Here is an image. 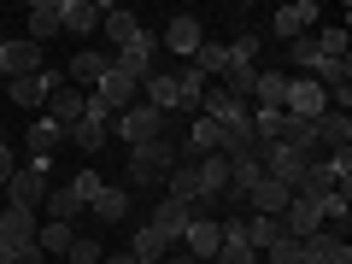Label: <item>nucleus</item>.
<instances>
[{
	"instance_id": "f3484780",
	"label": "nucleus",
	"mask_w": 352,
	"mask_h": 264,
	"mask_svg": "<svg viewBox=\"0 0 352 264\" xmlns=\"http://www.w3.org/2000/svg\"><path fill=\"white\" fill-rule=\"evenodd\" d=\"M82 100H88V94H76V88L65 82V88H53V94H47V106H41V118H53V124H59L65 135H71V129L82 124Z\"/></svg>"
},
{
	"instance_id": "c85d7f7f",
	"label": "nucleus",
	"mask_w": 352,
	"mask_h": 264,
	"mask_svg": "<svg viewBox=\"0 0 352 264\" xmlns=\"http://www.w3.org/2000/svg\"><path fill=\"white\" fill-rule=\"evenodd\" d=\"M241 223H247V247L252 252H270V247H276V241H282V223H276V217H241Z\"/></svg>"
},
{
	"instance_id": "39448f33",
	"label": "nucleus",
	"mask_w": 352,
	"mask_h": 264,
	"mask_svg": "<svg viewBox=\"0 0 352 264\" xmlns=\"http://www.w3.org/2000/svg\"><path fill=\"white\" fill-rule=\"evenodd\" d=\"M65 147V129L53 124V118H30V129H24V164H47L53 170V153Z\"/></svg>"
},
{
	"instance_id": "c756f323",
	"label": "nucleus",
	"mask_w": 352,
	"mask_h": 264,
	"mask_svg": "<svg viewBox=\"0 0 352 264\" xmlns=\"http://www.w3.org/2000/svg\"><path fill=\"white\" fill-rule=\"evenodd\" d=\"M188 65L206 76V82H212V76H223V71H229V47H223V41H200V53H194Z\"/></svg>"
},
{
	"instance_id": "5701e85b",
	"label": "nucleus",
	"mask_w": 352,
	"mask_h": 264,
	"mask_svg": "<svg viewBox=\"0 0 352 264\" xmlns=\"http://www.w3.org/2000/svg\"><path fill=\"white\" fill-rule=\"evenodd\" d=\"M164 200H176V206H194V212H200V176H194V164H188V159L176 164L170 176H164Z\"/></svg>"
},
{
	"instance_id": "412c9836",
	"label": "nucleus",
	"mask_w": 352,
	"mask_h": 264,
	"mask_svg": "<svg viewBox=\"0 0 352 264\" xmlns=\"http://www.w3.org/2000/svg\"><path fill=\"white\" fill-rule=\"evenodd\" d=\"M217 147H223V129H217L212 124V118H200V112H194L188 118V141H182V159H206V153H217Z\"/></svg>"
},
{
	"instance_id": "473e14b6",
	"label": "nucleus",
	"mask_w": 352,
	"mask_h": 264,
	"mask_svg": "<svg viewBox=\"0 0 352 264\" xmlns=\"http://www.w3.org/2000/svg\"><path fill=\"white\" fill-rule=\"evenodd\" d=\"M164 252H170V247H164V241H159V235H153V229H147V223H141V229H135V235H129V258H141V264H159V258H164Z\"/></svg>"
},
{
	"instance_id": "6e6552de",
	"label": "nucleus",
	"mask_w": 352,
	"mask_h": 264,
	"mask_svg": "<svg viewBox=\"0 0 352 264\" xmlns=\"http://www.w3.org/2000/svg\"><path fill=\"white\" fill-rule=\"evenodd\" d=\"M217 247H223V235H217V217H212V212H194L188 229H182V252L206 264V258H217Z\"/></svg>"
},
{
	"instance_id": "a211bd4d",
	"label": "nucleus",
	"mask_w": 352,
	"mask_h": 264,
	"mask_svg": "<svg viewBox=\"0 0 352 264\" xmlns=\"http://www.w3.org/2000/svg\"><path fill=\"white\" fill-rule=\"evenodd\" d=\"M276 223H282V235L305 241V235H317V229H323V212H317V200H300V194H294V200H288V212H282Z\"/></svg>"
},
{
	"instance_id": "58836bf2",
	"label": "nucleus",
	"mask_w": 352,
	"mask_h": 264,
	"mask_svg": "<svg viewBox=\"0 0 352 264\" xmlns=\"http://www.w3.org/2000/svg\"><path fill=\"white\" fill-rule=\"evenodd\" d=\"M0 141H6V129H0Z\"/></svg>"
},
{
	"instance_id": "f03ea898",
	"label": "nucleus",
	"mask_w": 352,
	"mask_h": 264,
	"mask_svg": "<svg viewBox=\"0 0 352 264\" xmlns=\"http://www.w3.org/2000/svg\"><path fill=\"white\" fill-rule=\"evenodd\" d=\"M170 124H176V118H164V112H153L147 100H135L129 112H118V118H112V135L124 141V147H147V141L170 135Z\"/></svg>"
},
{
	"instance_id": "9b49d317",
	"label": "nucleus",
	"mask_w": 352,
	"mask_h": 264,
	"mask_svg": "<svg viewBox=\"0 0 352 264\" xmlns=\"http://www.w3.org/2000/svg\"><path fill=\"white\" fill-rule=\"evenodd\" d=\"M94 100H100L106 112L118 118V112H129V106L141 100V82H129L124 71H112V65H106V76H100V88H94Z\"/></svg>"
},
{
	"instance_id": "6ab92c4d",
	"label": "nucleus",
	"mask_w": 352,
	"mask_h": 264,
	"mask_svg": "<svg viewBox=\"0 0 352 264\" xmlns=\"http://www.w3.org/2000/svg\"><path fill=\"white\" fill-rule=\"evenodd\" d=\"M106 53H76L71 65H65V82L76 88V94H94V88H100V76H106Z\"/></svg>"
},
{
	"instance_id": "c9c22d12",
	"label": "nucleus",
	"mask_w": 352,
	"mask_h": 264,
	"mask_svg": "<svg viewBox=\"0 0 352 264\" xmlns=\"http://www.w3.org/2000/svg\"><path fill=\"white\" fill-rule=\"evenodd\" d=\"M71 188L82 194V206H94V194H100L106 182H100V170H76V176H71Z\"/></svg>"
},
{
	"instance_id": "7c9ffc66",
	"label": "nucleus",
	"mask_w": 352,
	"mask_h": 264,
	"mask_svg": "<svg viewBox=\"0 0 352 264\" xmlns=\"http://www.w3.org/2000/svg\"><path fill=\"white\" fill-rule=\"evenodd\" d=\"M71 241H76V229H71V223H41V229H36L41 258H47V252H59V258H65V252H71Z\"/></svg>"
},
{
	"instance_id": "b1692460",
	"label": "nucleus",
	"mask_w": 352,
	"mask_h": 264,
	"mask_svg": "<svg viewBox=\"0 0 352 264\" xmlns=\"http://www.w3.org/2000/svg\"><path fill=\"white\" fill-rule=\"evenodd\" d=\"M100 30H106L112 47H129V41L141 36V18L129 12V6H106V12H100Z\"/></svg>"
},
{
	"instance_id": "4be33fe9",
	"label": "nucleus",
	"mask_w": 352,
	"mask_h": 264,
	"mask_svg": "<svg viewBox=\"0 0 352 264\" xmlns=\"http://www.w3.org/2000/svg\"><path fill=\"white\" fill-rule=\"evenodd\" d=\"M141 100H147L153 112L176 118V76H170V65H164V71H153L147 82H141Z\"/></svg>"
},
{
	"instance_id": "2f4dec72",
	"label": "nucleus",
	"mask_w": 352,
	"mask_h": 264,
	"mask_svg": "<svg viewBox=\"0 0 352 264\" xmlns=\"http://www.w3.org/2000/svg\"><path fill=\"white\" fill-rule=\"evenodd\" d=\"M252 82H258V65H229L223 71V88L235 94L241 106H252Z\"/></svg>"
},
{
	"instance_id": "423d86ee",
	"label": "nucleus",
	"mask_w": 352,
	"mask_h": 264,
	"mask_svg": "<svg viewBox=\"0 0 352 264\" xmlns=\"http://www.w3.org/2000/svg\"><path fill=\"white\" fill-rule=\"evenodd\" d=\"M200 41H206V30H200V18H194V12H176L170 24H164V36H159V47H164V53H176V59L188 65L194 53H200Z\"/></svg>"
},
{
	"instance_id": "a878e982",
	"label": "nucleus",
	"mask_w": 352,
	"mask_h": 264,
	"mask_svg": "<svg viewBox=\"0 0 352 264\" xmlns=\"http://www.w3.org/2000/svg\"><path fill=\"white\" fill-rule=\"evenodd\" d=\"M65 141H71L76 153H88V159H94V153H100L106 141H112V124H100V118H88V112H82V124H76Z\"/></svg>"
},
{
	"instance_id": "aec40b11",
	"label": "nucleus",
	"mask_w": 352,
	"mask_h": 264,
	"mask_svg": "<svg viewBox=\"0 0 352 264\" xmlns=\"http://www.w3.org/2000/svg\"><path fill=\"white\" fill-rule=\"evenodd\" d=\"M41 212H47L41 223H76V217H82L88 206H82V194H76L71 182H59V188H47V200H41Z\"/></svg>"
},
{
	"instance_id": "e433bc0d",
	"label": "nucleus",
	"mask_w": 352,
	"mask_h": 264,
	"mask_svg": "<svg viewBox=\"0 0 352 264\" xmlns=\"http://www.w3.org/2000/svg\"><path fill=\"white\" fill-rule=\"evenodd\" d=\"M12 170H18V159H12V141H0V188L12 182Z\"/></svg>"
},
{
	"instance_id": "f8f14e48",
	"label": "nucleus",
	"mask_w": 352,
	"mask_h": 264,
	"mask_svg": "<svg viewBox=\"0 0 352 264\" xmlns=\"http://www.w3.org/2000/svg\"><path fill=\"white\" fill-rule=\"evenodd\" d=\"M188 217H194V206H176V200H159V206H153V235H159L164 241V247H182V229H188Z\"/></svg>"
},
{
	"instance_id": "4468645a",
	"label": "nucleus",
	"mask_w": 352,
	"mask_h": 264,
	"mask_svg": "<svg viewBox=\"0 0 352 264\" xmlns=\"http://www.w3.org/2000/svg\"><path fill=\"white\" fill-rule=\"evenodd\" d=\"M311 24H317V0H294V6H282V12L270 18V36L294 41V36H311Z\"/></svg>"
},
{
	"instance_id": "20e7f679",
	"label": "nucleus",
	"mask_w": 352,
	"mask_h": 264,
	"mask_svg": "<svg viewBox=\"0 0 352 264\" xmlns=\"http://www.w3.org/2000/svg\"><path fill=\"white\" fill-rule=\"evenodd\" d=\"M153 59H159V36H153V30H141L129 47H118V53H112V71H124L129 82H147V76L159 71Z\"/></svg>"
},
{
	"instance_id": "393cba45",
	"label": "nucleus",
	"mask_w": 352,
	"mask_h": 264,
	"mask_svg": "<svg viewBox=\"0 0 352 264\" xmlns=\"http://www.w3.org/2000/svg\"><path fill=\"white\" fill-rule=\"evenodd\" d=\"M30 41H36V47H41V41H47V36H59V0H30Z\"/></svg>"
},
{
	"instance_id": "dca6fc26",
	"label": "nucleus",
	"mask_w": 352,
	"mask_h": 264,
	"mask_svg": "<svg viewBox=\"0 0 352 264\" xmlns=\"http://www.w3.org/2000/svg\"><path fill=\"white\" fill-rule=\"evenodd\" d=\"M100 12H106V0H59L65 36H94L100 30Z\"/></svg>"
},
{
	"instance_id": "bb28decb",
	"label": "nucleus",
	"mask_w": 352,
	"mask_h": 264,
	"mask_svg": "<svg viewBox=\"0 0 352 264\" xmlns=\"http://www.w3.org/2000/svg\"><path fill=\"white\" fill-rule=\"evenodd\" d=\"M317 141H323V153L352 147V118L346 112H323V118H317Z\"/></svg>"
},
{
	"instance_id": "1a4fd4ad",
	"label": "nucleus",
	"mask_w": 352,
	"mask_h": 264,
	"mask_svg": "<svg viewBox=\"0 0 352 264\" xmlns=\"http://www.w3.org/2000/svg\"><path fill=\"white\" fill-rule=\"evenodd\" d=\"M300 264H352V247L335 229H317V235L300 241Z\"/></svg>"
},
{
	"instance_id": "0eeeda50",
	"label": "nucleus",
	"mask_w": 352,
	"mask_h": 264,
	"mask_svg": "<svg viewBox=\"0 0 352 264\" xmlns=\"http://www.w3.org/2000/svg\"><path fill=\"white\" fill-rule=\"evenodd\" d=\"M200 118H212L217 129H241V124H252V106H241L229 88H206L200 94Z\"/></svg>"
},
{
	"instance_id": "ddd939ff",
	"label": "nucleus",
	"mask_w": 352,
	"mask_h": 264,
	"mask_svg": "<svg viewBox=\"0 0 352 264\" xmlns=\"http://www.w3.org/2000/svg\"><path fill=\"white\" fill-rule=\"evenodd\" d=\"M194 176H200V212H206V206H217L223 188H229V159L223 153H206V159H194Z\"/></svg>"
},
{
	"instance_id": "f257e3e1",
	"label": "nucleus",
	"mask_w": 352,
	"mask_h": 264,
	"mask_svg": "<svg viewBox=\"0 0 352 264\" xmlns=\"http://www.w3.org/2000/svg\"><path fill=\"white\" fill-rule=\"evenodd\" d=\"M182 164V147H176L170 135H159V141H147V147H129V164H124V176H129V188H164V176Z\"/></svg>"
},
{
	"instance_id": "2eb2a0df",
	"label": "nucleus",
	"mask_w": 352,
	"mask_h": 264,
	"mask_svg": "<svg viewBox=\"0 0 352 264\" xmlns=\"http://www.w3.org/2000/svg\"><path fill=\"white\" fill-rule=\"evenodd\" d=\"M41 65L47 59H41V47L30 36L24 41H0V71H6V82H12V76H36Z\"/></svg>"
},
{
	"instance_id": "cd10ccee",
	"label": "nucleus",
	"mask_w": 352,
	"mask_h": 264,
	"mask_svg": "<svg viewBox=\"0 0 352 264\" xmlns=\"http://www.w3.org/2000/svg\"><path fill=\"white\" fill-rule=\"evenodd\" d=\"M88 212L100 217V223H124V217H129V188H100Z\"/></svg>"
},
{
	"instance_id": "7ed1b4c3",
	"label": "nucleus",
	"mask_w": 352,
	"mask_h": 264,
	"mask_svg": "<svg viewBox=\"0 0 352 264\" xmlns=\"http://www.w3.org/2000/svg\"><path fill=\"white\" fill-rule=\"evenodd\" d=\"M47 164H18L12 170V182L0 188V200L6 206H30V212H41V200H47Z\"/></svg>"
},
{
	"instance_id": "9d476101",
	"label": "nucleus",
	"mask_w": 352,
	"mask_h": 264,
	"mask_svg": "<svg viewBox=\"0 0 352 264\" xmlns=\"http://www.w3.org/2000/svg\"><path fill=\"white\" fill-rule=\"evenodd\" d=\"M36 229H41V212L0 200V241H6V247H30V241H36Z\"/></svg>"
},
{
	"instance_id": "72a5a7b5",
	"label": "nucleus",
	"mask_w": 352,
	"mask_h": 264,
	"mask_svg": "<svg viewBox=\"0 0 352 264\" xmlns=\"http://www.w3.org/2000/svg\"><path fill=\"white\" fill-rule=\"evenodd\" d=\"M311 65H317V41L311 36H294L288 41V76H305Z\"/></svg>"
},
{
	"instance_id": "f704fd0d",
	"label": "nucleus",
	"mask_w": 352,
	"mask_h": 264,
	"mask_svg": "<svg viewBox=\"0 0 352 264\" xmlns=\"http://www.w3.org/2000/svg\"><path fill=\"white\" fill-rule=\"evenodd\" d=\"M223 47H229V65H258V30H241V36H229Z\"/></svg>"
},
{
	"instance_id": "4c0bfd02",
	"label": "nucleus",
	"mask_w": 352,
	"mask_h": 264,
	"mask_svg": "<svg viewBox=\"0 0 352 264\" xmlns=\"http://www.w3.org/2000/svg\"><path fill=\"white\" fill-rule=\"evenodd\" d=\"M12 264H47V258H41V247L30 241V247H12Z\"/></svg>"
}]
</instances>
